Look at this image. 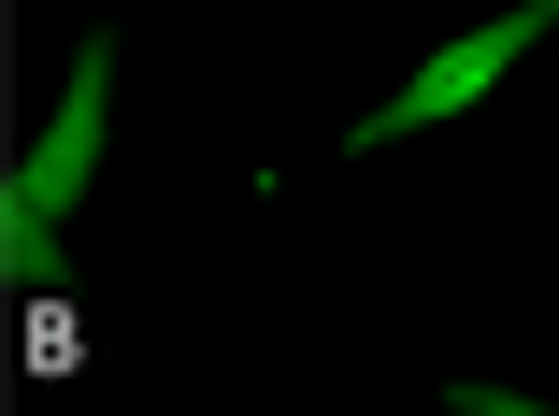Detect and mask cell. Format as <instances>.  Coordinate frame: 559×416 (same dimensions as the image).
Returning a JSON list of instances; mask_svg holds the SVG:
<instances>
[{"label": "cell", "instance_id": "1", "mask_svg": "<svg viewBox=\"0 0 559 416\" xmlns=\"http://www.w3.org/2000/svg\"><path fill=\"white\" fill-rule=\"evenodd\" d=\"M545 29H559V0H516V15H488V29H460L444 58H416V72H402V86L373 100V116H359L345 144L373 158V144H416V130H444V116H474V100H488V86H502V72H516L531 44H545Z\"/></svg>", "mask_w": 559, "mask_h": 416}, {"label": "cell", "instance_id": "2", "mask_svg": "<svg viewBox=\"0 0 559 416\" xmlns=\"http://www.w3.org/2000/svg\"><path fill=\"white\" fill-rule=\"evenodd\" d=\"M100 116H116V44H72V86H58V116H44V144H29V173H15V230L44 245V230H72V201L100 187Z\"/></svg>", "mask_w": 559, "mask_h": 416}]
</instances>
